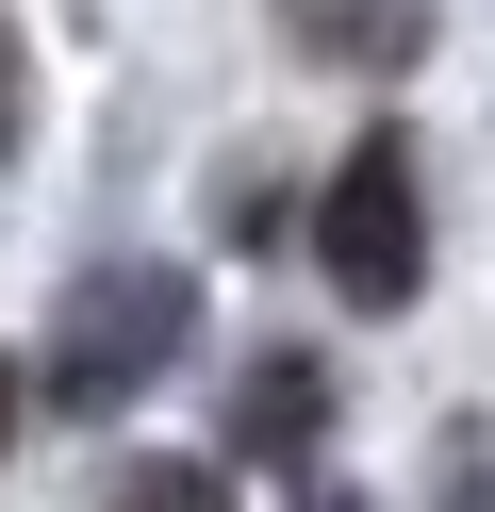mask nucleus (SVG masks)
Wrapping results in <instances>:
<instances>
[{
  "label": "nucleus",
  "mask_w": 495,
  "mask_h": 512,
  "mask_svg": "<svg viewBox=\"0 0 495 512\" xmlns=\"http://www.w3.org/2000/svg\"><path fill=\"white\" fill-rule=\"evenodd\" d=\"M182 331H198V281H182V265H99V281H66V314H50V397H66V413L149 397V380L182 364Z\"/></svg>",
  "instance_id": "f257e3e1"
},
{
  "label": "nucleus",
  "mask_w": 495,
  "mask_h": 512,
  "mask_svg": "<svg viewBox=\"0 0 495 512\" xmlns=\"http://www.w3.org/2000/svg\"><path fill=\"white\" fill-rule=\"evenodd\" d=\"M314 265H330V298H347V314H396V298L429 281V199H413V149H396V133H363L347 166H330Z\"/></svg>",
  "instance_id": "f03ea898"
},
{
  "label": "nucleus",
  "mask_w": 495,
  "mask_h": 512,
  "mask_svg": "<svg viewBox=\"0 0 495 512\" xmlns=\"http://www.w3.org/2000/svg\"><path fill=\"white\" fill-rule=\"evenodd\" d=\"M330 430V364H248V397H231V446H248V463H281V446H314Z\"/></svg>",
  "instance_id": "7ed1b4c3"
},
{
  "label": "nucleus",
  "mask_w": 495,
  "mask_h": 512,
  "mask_svg": "<svg viewBox=\"0 0 495 512\" xmlns=\"http://www.w3.org/2000/svg\"><path fill=\"white\" fill-rule=\"evenodd\" d=\"M281 34L330 67H413V0H281Z\"/></svg>",
  "instance_id": "20e7f679"
},
{
  "label": "nucleus",
  "mask_w": 495,
  "mask_h": 512,
  "mask_svg": "<svg viewBox=\"0 0 495 512\" xmlns=\"http://www.w3.org/2000/svg\"><path fill=\"white\" fill-rule=\"evenodd\" d=\"M116 512H231V479L215 463H149V479H116Z\"/></svg>",
  "instance_id": "39448f33"
},
{
  "label": "nucleus",
  "mask_w": 495,
  "mask_h": 512,
  "mask_svg": "<svg viewBox=\"0 0 495 512\" xmlns=\"http://www.w3.org/2000/svg\"><path fill=\"white\" fill-rule=\"evenodd\" d=\"M17 133H33V50H17V17H0V166H17Z\"/></svg>",
  "instance_id": "423d86ee"
},
{
  "label": "nucleus",
  "mask_w": 495,
  "mask_h": 512,
  "mask_svg": "<svg viewBox=\"0 0 495 512\" xmlns=\"http://www.w3.org/2000/svg\"><path fill=\"white\" fill-rule=\"evenodd\" d=\"M0 446H17V364H0Z\"/></svg>",
  "instance_id": "0eeeda50"
},
{
  "label": "nucleus",
  "mask_w": 495,
  "mask_h": 512,
  "mask_svg": "<svg viewBox=\"0 0 495 512\" xmlns=\"http://www.w3.org/2000/svg\"><path fill=\"white\" fill-rule=\"evenodd\" d=\"M297 512H363V496H297Z\"/></svg>",
  "instance_id": "6e6552de"
}]
</instances>
